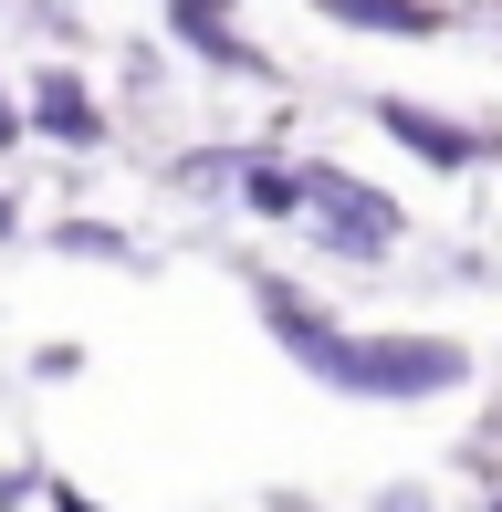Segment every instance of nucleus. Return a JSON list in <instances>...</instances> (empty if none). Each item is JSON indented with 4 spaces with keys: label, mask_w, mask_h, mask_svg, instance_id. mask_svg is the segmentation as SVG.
Masks as SVG:
<instances>
[{
    "label": "nucleus",
    "mask_w": 502,
    "mask_h": 512,
    "mask_svg": "<svg viewBox=\"0 0 502 512\" xmlns=\"http://www.w3.org/2000/svg\"><path fill=\"white\" fill-rule=\"evenodd\" d=\"M262 324H272V335H283L325 387H346V398H440V387L471 377L461 345H429V335H335L293 283H262Z\"/></svg>",
    "instance_id": "1"
},
{
    "label": "nucleus",
    "mask_w": 502,
    "mask_h": 512,
    "mask_svg": "<svg viewBox=\"0 0 502 512\" xmlns=\"http://www.w3.org/2000/svg\"><path fill=\"white\" fill-rule=\"evenodd\" d=\"M293 220H314L335 251H387L398 241V209H387L367 178H346V168H304V209Z\"/></svg>",
    "instance_id": "2"
},
{
    "label": "nucleus",
    "mask_w": 502,
    "mask_h": 512,
    "mask_svg": "<svg viewBox=\"0 0 502 512\" xmlns=\"http://www.w3.org/2000/svg\"><path fill=\"white\" fill-rule=\"evenodd\" d=\"M377 115H387V136H398V147L440 157V168H471V157H482V136H471V126H450V115H429V105H398V95H387Z\"/></svg>",
    "instance_id": "3"
},
{
    "label": "nucleus",
    "mask_w": 502,
    "mask_h": 512,
    "mask_svg": "<svg viewBox=\"0 0 502 512\" xmlns=\"http://www.w3.org/2000/svg\"><path fill=\"white\" fill-rule=\"evenodd\" d=\"M178 11V32L199 42L210 63H231V74H251V42H241V21H231V0H168Z\"/></svg>",
    "instance_id": "4"
},
{
    "label": "nucleus",
    "mask_w": 502,
    "mask_h": 512,
    "mask_svg": "<svg viewBox=\"0 0 502 512\" xmlns=\"http://www.w3.org/2000/svg\"><path fill=\"white\" fill-rule=\"evenodd\" d=\"M32 115H42V136H63V147H95V95H84L74 74H42V95H32Z\"/></svg>",
    "instance_id": "5"
},
{
    "label": "nucleus",
    "mask_w": 502,
    "mask_h": 512,
    "mask_svg": "<svg viewBox=\"0 0 502 512\" xmlns=\"http://www.w3.org/2000/svg\"><path fill=\"white\" fill-rule=\"evenodd\" d=\"M335 21H356V32H440V11L429 0H325Z\"/></svg>",
    "instance_id": "6"
},
{
    "label": "nucleus",
    "mask_w": 502,
    "mask_h": 512,
    "mask_svg": "<svg viewBox=\"0 0 502 512\" xmlns=\"http://www.w3.org/2000/svg\"><path fill=\"white\" fill-rule=\"evenodd\" d=\"M241 199L262 209V220H293V209H304V168H262V157H251V168H241Z\"/></svg>",
    "instance_id": "7"
},
{
    "label": "nucleus",
    "mask_w": 502,
    "mask_h": 512,
    "mask_svg": "<svg viewBox=\"0 0 502 512\" xmlns=\"http://www.w3.org/2000/svg\"><path fill=\"white\" fill-rule=\"evenodd\" d=\"M11 136H21V115H11V95H0V147H11Z\"/></svg>",
    "instance_id": "8"
},
{
    "label": "nucleus",
    "mask_w": 502,
    "mask_h": 512,
    "mask_svg": "<svg viewBox=\"0 0 502 512\" xmlns=\"http://www.w3.org/2000/svg\"><path fill=\"white\" fill-rule=\"evenodd\" d=\"M0 230H11V199H0Z\"/></svg>",
    "instance_id": "9"
}]
</instances>
